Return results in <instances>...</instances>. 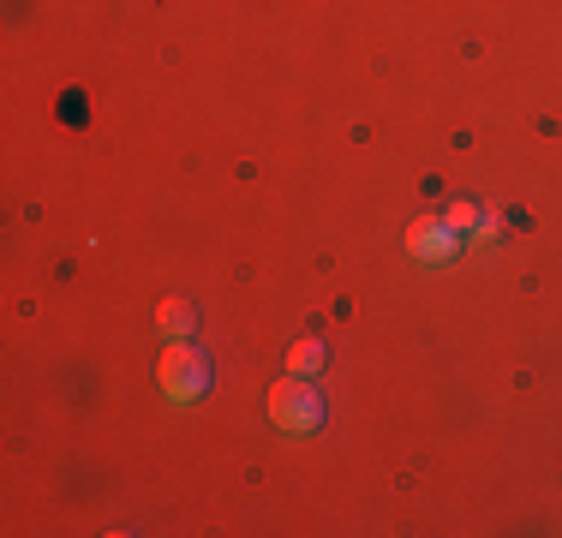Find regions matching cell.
Masks as SVG:
<instances>
[{"label":"cell","mask_w":562,"mask_h":538,"mask_svg":"<svg viewBox=\"0 0 562 538\" xmlns=\"http://www.w3.org/2000/svg\"><path fill=\"white\" fill-rule=\"evenodd\" d=\"M443 222L454 227V234H473V227H479V222H485V215H479L473 204H449V215H443Z\"/></svg>","instance_id":"6"},{"label":"cell","mask_w":562,"mask_h":538,"mask_svg":"<svg viewBox=\"0 0 562 538\" xmlns=\"http://www.w3.org/2000/svg\"><path fill=\"white\" fill-rule=\"evenodd\" d=\"M270 419L281 430H317L324 425V395L312 383H300V377H288V383L270 389Z\"/></svg>","instance_id":"1"},{"label":"cell","mask_w":562,"mask_h":538,"mask_svg":"<svg viewBox=\"0 0 562 538\" xmlns=\"http://www.w3.org/2000/svg\"><path fill=\"white\" fill-rule=\"evenodd\" d=\"M288 366H293V377L324 371V341H300V347H293V359H288Z\"/></svg>","instance_id":"5"},{"label":"cell","mask_w":562,"mask_h":538,"mask_svg":"<svg viewBox=\"0 0 562 538\" xmlns=\"http://www.w3.org/2000/svg\"><path fill=\"white\" fill-rule=\"evenodd\" d=\"M407 239H413V258H425V264H449L454 246H461V234L449 222H413Z\"/></svg>","instance_id":"3"},{"label":"cell","mask_w":562,"mask_h":538,"mask_svg":"<svg viewBox=\"0 0 562 538\" xmlns=\"http://www.w3.org/2000/svg\"><path fill=\"white\" fill-rule=\"evenodd\" d=\"M186 329H192V305H186V300H162V335H168V341H186Z\"/></svg>","instance_id":"4"},{"label":"cell","mask_w":562,"mask_h":538,"mask_svg":"<svg viewBox=\"0 0 562 538\" xmlns=\"http://www.w3.org/2000/svg\"><path fill=\"white\" fill-rule=\"evenodd\" d=\"M204 383H210L204 354H198L192 341H168V354H162V395L168 401H198V395H204Z\"/></svg>","instance_id":"2"}]
</instances>
